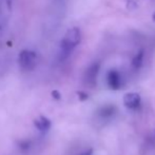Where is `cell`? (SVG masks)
<instances>
[{"label":"cell","mask_w":155,"mask_h":155,"mask_svg":"<svg viewBox=\"0 0 155 155\" xmlns=\"http://www.w3.org/2000/svg\"><path fill=\"white\" fill-rule=\"evenodd\" d=\"M99 70H100V63L98 61H95L89 65V68L84 72V82L88 86L94 87L96 84L98 74H99Z\"/></svg>","instance_id":"obj_4"},{"label":"cell","mask_w":155,"mask_h":155,"mask_svg":"<svg viewBox=\"0 0 155 155\" xmlns=\"http://www.w3.org/2000/svg\"><path fill=\"white\" fill-rule=\"evenodd\" d=\"M115 107L113 106H104L100 109L99 115L101 118H110L111 116H113V114L115 113Z\"/></svg>","instance_id":"obj_9"},{"label":"cell","mask_w":155,"mask_h":155,"mask_svg":"<svg viewBox=\"0 0 155 155\" xmlns=\"http://www.w3.org/2000/svg\"><path fill=\"white\" fill-rule=\"evenodd\" d=\"M143 59H145V53H143V50H140L139 52H137L135 54V56L132 59V68L134 70H139L143 67Z\"/></svg>","instance_id":"obj_7"},{"label":"cell","mask_w":155,"mask_h":155,"mask_svg":"<svg viewBox=\"0 0 155 155\" xmlns=\"http://www.w3.org/2000/svg\"><path fill=\"white\" fill-rule=\"evenodd\" d=\"M15 0H0V37L5 33L14 11Z\"/></svg>","instance_id":"obj_2"},{"label":"cell","mask_w":155,"mask_h":155,"mask_svg":"<svg viewBox=\"0 0 155 155\" xmlns=\"http://www.w3.org/2000/svg\"><path fill=\"white\" fill-rule=\"evenodd\" d=\"M107 82L111 90H119L123 86V79L121 75L117 70H110L107 74Z\"/></svg>","instance_id":"obj_5"},{"label":"cell","mask_w":155,"mask_h":155,"mask_svg":"<svg viewBox=\"0 0 155 155\" xmlns=\"http://www.w3.org/2000/svg\"><path fill=\"white\" fill-rule=\"evenodd\" d=\"M81 155H92V150H89V151H86L84 152Z\"/></svg>","instance_id":"obj_10"},{"label":"cell","mask_w":155,"mask_h":155,"mask_svg":"<svg viewBox=\"0 0 155 155\" xmlns=\"http://www.w3.org/2000/svg\"><path fill=\"white\" fill-rule=\"evenodd\" d=\"M37 63H38V54L34 50H21L18 55V64L22 71H33L36 68Z\"/></svg>","instance_id":"obj_3"},{"label":"cell","mask_w":155,"mask_h":155,"mask_svg":"<svg viewBox=\"0 0 155 155\" xmlns=\"http://www.w3.org/2000/svg\"><path fill=\"white\" fill-rule=\"evenodd\" d=\"M124 104L129 110H136L141 104V97L136 92H129L124 96Z\"/></svg>","instance_id":"obj_6"},{"label":"cell","mask_w":155,"mask_h":155,"mask_svg":"<svg viewBox=\"0 0 155 155\" xmlns=\"http://www.w3.org/2000/svg\"><path fill=\"white\" fill-rule=\"evenodd\" d=\"M81 31L79 28L73 27L69 29L61 38L59 43V52H58V58L59 60H65L76 48L81 42Z\"/></svg>","instance_id":"obj_1"},{"label":"cell","mask_w":155,"mask_h":155,"mask_svg":"<svg viewBox=\"0 0 155 155\" xmlns=\"http://www.w3.org/2000/svg\"><path fill=\"white\" fill-rule=\"evenodd\" d=\"M50 126H51V123H50V120L47 117L40 116L39 118H37L36 120H35V127L40 131L49 130Z\"/></svg>","instance_id":"obj_8"}]
</instances>
